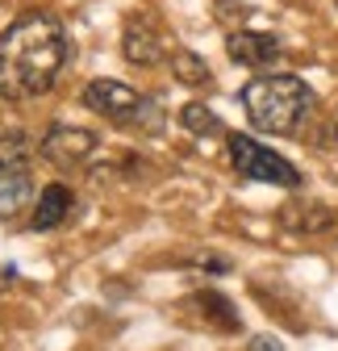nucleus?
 Listing matches in <instances>:
<instances>
[{
	"mask_svg": "<svg viewBox=\"0 0 338 351\" xmlns=\"http://www.w3.org/2000/svg\"><path fill=\"white\" fill-rule=\"evenodd\" d=\"M180 125L188 130V134H196V138H213V134H222V117L213 113V109H205V105H184L180 109Z\"/></svg>",
	"mask_w": 338,
	"mask_h": 351,
	"instance_id": "nucleus-12",
	"label": "nucleus"
},
{
	"mask_svg": "<svg viewBox=\"0 0 338 351\" xmlns=\"http://www.w3.org/2000/svg\"><path fill=\"white\" fill-rule=\"evenodd\" d=\"M230 147V163L238 176H246V180H259V184H276V189H297L301 184V171L292 167L284 155L268 151L263 143L246 138V134H230L226 138Z\"/></svg>",
	"mask_w": 338,
	"mask_h": 351,
	"instance_id": "nucleus-4",
	"label": "nucleus"
},
{
	"mask_svg": "<svg viewBox=\"0 0 338 351\" xmlns=\"http://www.w3.org/2000/svg\"><path fill=\"white\" fill-rule=\"evenodd\" d=\"M192 305H196V314L209 318L213 326H222V330H238V314H234V305H230L222 293H196Z\"/></svg>",
	"mask_w": 338,
	"mask_h": 351,
	"instance_id": "nucleus-11",
	"label": "nucleus"
},
{
	"mask_svg": "<svg viewBox=\"0 0 338 351\" xmlns=\"http://www.w3.org/2000/svg\"><path fill=\"white\" fill-rule=\"evenodd\" d=\"M172 71H176L180 84H192V88H205L209 80H213V75H209V63L200 55H192V51H176L172 55Z\"/></svg>",
	"mask_w": 338,
	"mask_h": 351,
	"instance_id": "nucleus-13",
	"label": "nucleus"
},
{
	"mask_svg": "<svg viewBox=\"0 0 338 351\" xmlns=\"http://www.w3.org/2000/svg\"><path fill=\"white\" fill-rule=\"evenodd\" d=\"M67 63V34L51 13H21L0 34V97H47Z\"/></svg>",
	"mask_w": 338,
	"mask_h": 351,
	"instance_id": "nucleus-1",
	"label": "nucleus"
},
{
	"mask_svg": "<svg viewBox=\"0 0 338 351\" xmlns=\"http://www.w3.org/2000/svg\"><path fill=\"white\" fill-rule=\"evenodd\" d=\"M317 97L313 88L297 75H255L242 88V109L250 125L263 134H292L301 130V121L313 113Z\"/></svg>",
	"mask_w": 338,
	"mask_h": 351,
	"instance_id": "nucleus-2",
	"label": "nucleus"
},
{
	"mask_svg": "<svg viewBox=\"0 0 338 351\" xmlns=\"http://www.w3.org/2000/svg\"><path fill=\"white\" fill-rule=\"evenodd\" d=\"M83 105L96 117L113 125H138V130H163V109L159 101L142 97L138 88L121 84V80H92L83 88Z\"/></svg>",
	"mask_w": 338,
	"mask_h": 351,
	"instance_id": "nucleus-3",
	"label": "nucleus"
},
{
	"mask_svg": "<svg viewBox=\"0 0 338 351\" xmlns=\"http://www.w3.org/2000/svg\"><path fill=\"white\" fill-rule=\"evenodd\" d=\"M226 55L242 67H272L284 55V42L276 34H263V29H238L226 38Z\"/></svg>",
	"mask_w": 338,
	"mask_h": 351,
	"instance_id": "nucleus-6",
	"label": "nucleus"
},
{
	"mask_svg": "<svg viewBox=\"0 0 338 351\" xmlns=\"http://www.w3.org/2000/svg\"><path fill=\"white\" fill-rule=\"evenodd\" d=\"M250 351H284L272 335H259V339H250Z\"/></svg>",
	"mask_w": 338,
	"mask_h": 351,
	"instance_id": "nucleus-15",
	"label": "nucleus"
},
{
	"mask_svg": "<svg viewBox=\"0 0 338 351\" xmlns=\"http://www.w3.org/2000/svg\"><path fill=\"white\" fill-rule=\"evenodd\" d=\"M280 226L292 230V234H322L334 226V209L317 205V201H301V205H288L280 213Z\"/></svg>",
	"mask_w": 338,
	"mask_h": 351,
	"instance_id": "nucleus-9",
	"label": "nucleus"
},
{
	"mask_svg": "<svg viewBox=\"0 0 338 351\" xmlns=\"http://www.w3.org/2000/svg\"><path fill=\"white\" fill-rule=\"evenodd\" d=\"M29 167H0V217H17L29 205Z\"/></svg>",
	"mask_w": 338,
	"mask_h": 351,
	"instance_id": "nucleus-10",
	"label": "nucleus"
},
{
	"mask_svg": "<svg viewBox=\"0 0 338 351\" xmlns=\"http://www.w3.org/2000/svg\"><path fill=\"white\" fill-rule=\"evenodd\" d=\"M29 159H34V143L21 130L0 134V167H29Z\"/></svg>",
	"mask_w": 338,
	"mask_h": 351,
	"instance_id": "nucleus-14",
	"label": "nucleus"
},
{
	"mask_svg": "<svg viewBox=\"0 0 338 351\" xmlns=\"http://www.w3.org/2000/svg\"><path fill=\"white\" fill-rule=\"evenodd\" d=\"M96 151V134L92 130H79V125H55L47 138H42V155L59 167H79Z\"/></svg>",
	"mask_w": 338,
	"mask_h": 351,
	"instance_id": "nucleus-5",
	"label": "nucleus"
},
{
	"mask_svg": "<svg viewBox=\"0 0 338 351\" xmlns=\"http://www.w3.org/2000/svg\"><path fill=\"white\" fill-rule=\"evenodd\" d=\"M121 55L130 59V63H138V67L159 63L163 59V34H159V25L151 17H130L125 29H121Z\"/></svg>",
	"mask_w": 338,
	"mask_h": 351,
	"instance_id": "nucleus-7",
	"label": "nucleus"
},
{
	"mask_svg": "<svg viewBox=\"0 0 338 351\" xmlns=\"http://www.w3.org/2000/svg\"><path fill=\"white\" fill-rule=\"evenodd\" d=\"M71 205H75V197H71L67 184H47V189L38 193V201H34L29 226L34 230H55V226H63L67 213H71Z\"/></svg>",
	"mask_w": 338,
	"mask_h": 351,
	"instance_id": "nucleus-8",
	"label": "nucleus"
}]
</instances>
